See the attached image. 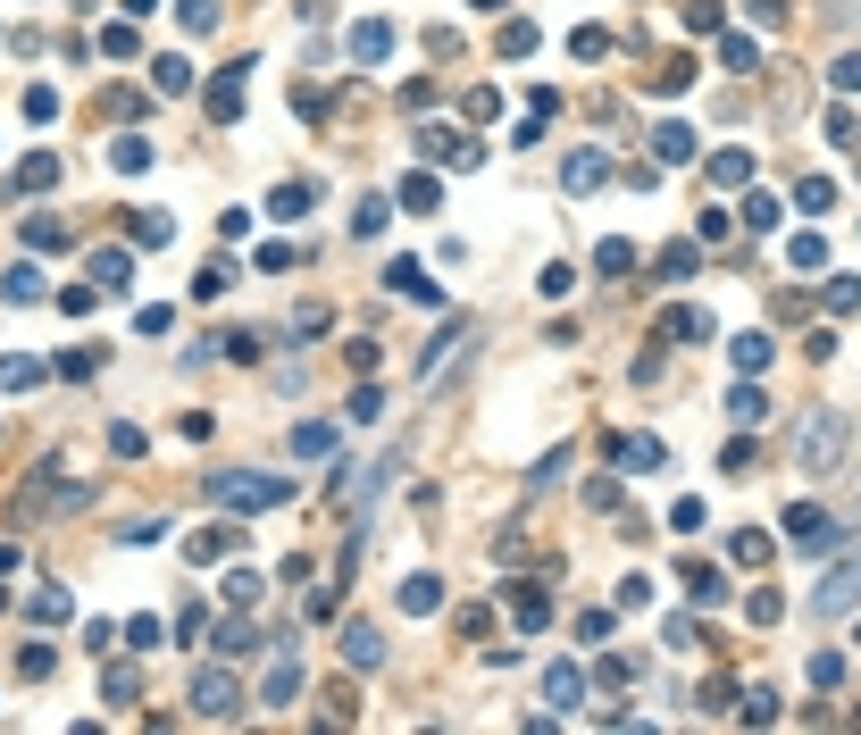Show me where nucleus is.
<instances>
[{"label": "nucleus", "instance_id": "f257e3e1", "mask_svg": "<svg viewBox=\"0 0 861 735\" xmlns=\"http://www.w3.org/2000/svg\"><path fill=\"white\" fill-rule=\"evenodd\" d=\"M845 452H853V418L845 410H803V426H795L803 477H845Z\"/></svg>", "mask_w": 861, "mask_h": 735}, {"label": "nucleus", "instance_id": "f03ea898", "mask_svg": "<svg viewBox=\"0 0 861 735\" xmlns=\"http://www.w3.org/2000/svg\"><path fill=\"white\" fill-rule=\"evenodd\" d=\"M76 502H92V485L84 477H67V460H42L26 485H17V502H9V518H42V510H76Z\"/></svg>", "mask_w": 861, "mask_h": 735}, {"label": "nucleus", "instance_id": "7ed1b4c3", "mask_svg": "<svg viewBox=\"0 0 861 735\" xmlns=\"http://www.w3.org/2000/svg\"><path fill=\"white\" fill-rule=\"evenodd\" d=\"M853 602H861V552H853V560H836L828 577L811 585V602H803V610H811V619H845Z\"/></svg>", "mask_w": 861, "mask_h": 735}, {"label": "nucleus", "instance_id": "20e7f679", "mask_svg": "<svg viewBox=\"0 0 861 735\" xmlns=\"http://www.w3.org/2000/svg\"><path fill=\"white\" fill-rule=\"evenodd\" d=\"M209 493H218L226 510H276V502H285L293 485H285V477H251V468H235V477H218Z\"/></svg>", "mask_w": 861, "mask_h": 735}, {"label": "nucleus", "instance_id": "39448f33", "mask_svg": "<svg viewBox=\"0 0 861 735\" xmlns=\"http://www.w3.org/2000/svg\"><path fill=\"white\" fill-rule=\"evenodd\" d=\"M193 710H201V719H235V710H243V685L226 677V669H193Z\"/></svg>", "mask_w": 861, "mask_h": 735}, {"label": "nucleus", "instance_id": "423d86ee", "mask_svg": "<svg viewBox=\"0 0 861 735\" xmlns=\"http://www.w3.org/2000/svg\"><path fill=\"white\" fill-rule=\"evenodd\" d=\"M786 535H795V552H811V560H828V552H836V518H828V510H811V502L786 510Z\"/></svg>", "mask_w": 861, "mask_h": 735}, {"label": "nucleus", "instance_id": "0eeeda50", "mask_svg": "<svg viewBox=\"0 0 861 735\" xmlns=\"http://www.w3.org/2000/svg\"><path fill=\"white\" fill-rule=\"evenodd\" d=\"M235 543H243V527H226V518H218V527H193V535H184V560H193V568H218Z\"/></svg>", "mask_w": 861, "mask_h": 735}, {"label": "nucleus", "instance_id": "6e6552de", "mask_svg": "<svg viewBox=\"0 0 861 735\" xmlns=\"http://www.w3.org/2000/svg\"><path fill=\"white\" fill-rule=\"evenodd\" d=\"M385 293H410V301H427V310H435V301H444V284L418 268V259H393V268H385Z\"/></svg>", "mask_w": 861, "mask_h": 735}, {"label": "nucleus", "instance_id": "1a4fd4ad", "mask_svg": "<svg viewBox=\"0 0 861 735\" xmlns=\"http://www.w3.org/2000/svg\"><path fill=\"white\" fill-rule=\"evenodd\" d=\"M561 184H569V193H594V184H611V151H594V142H586V151H569Z\"/></svg>", "mask_w": 861, "mask_h": 735}, {"label": "nucleus", "instance_id": "9d476101", "mask_svg": "<svg viewBox=\"0 0 861 735\" xmlns=\"http://www.w3.org/2000/svg\"><path fill=\"white\" fill-rule=\"evenodd\" d=\"M343 660H352V669H385V627L352 619V627H343Z\"/></svg>", "mask_w": 861, "mask_h": 735}, {"label": "nucleus", "instance_id": "9b49d317", "mask_svg": "<svg viewBox=\"0 0 861 735\" xmlns=\"http://www.w3.org/2000/svg\"><path fill=\"white\" fill-rule=\"evenodd\" d=\"M544 694H552V710H577V702H586V669H577V660H552Z\"/></svg>", "mask_w": 861, "mask_h": 735}, {"label": "nucleus", "instance_id": "f8f14e48", "mask_svg": "<svg viewBox=\"0 0 861 735\" xmlns=\"http://www.w3.org/2000/svg\"><path fill=\"white\" fill-rule=\"evenodd\" d=\"M435 602H444V577H427V568H418V577H402V619H427Z\"/></svg>", "mask_w": 861, "mask_h": 735}, {"label": "nucleus", "instance_id": "ddd939ff", "mask_svg": "<svg viewBox=\"0 0 861 735\" xmlns=\"http://www.w3.org/2000/svg\"><path fill=\"white\" fill-rule=\"evenodd\" d=\"M393 51V26H385V17H360V26H352V59H368V67H377Z\"/></svg>", "mask_w": 861, "mask_h": 735}, {"label": "nucleus", "instance_id": "4468645a", "mask_svg": "<svg viewBox=\"0 0 861 735\" xmlns=\"http://www.w3.org/2000/svg\"><path fill=\"white\" fill-rule=\"evenodd\" d=\"M243 76H251V67H226V76L209 84V117H218V126H226V117L243 109Z\"/></svg>", "mask_w": 861, "mask_h": 735}, {"label": "nucleus", "instance_id": "2eb2a0df", "mask_svg": "<svg viewBox=\"0 0 861 735\" xmlns=\"http://www.w3.org/2000/svg\"><path fill=\"white\" fill-rule=\"evenodd\" d=\"M669 335H678V343H703V335H711V318H703V310H669V318L653 326V343H669Z\"/></svg>", "mask_w": 861, "mask_h": 735}, {"label": "nucleus", "instance_id": "dca6fc26", "mask_svg": "<svg viewBox=\"0 0 861 735\" xmlns=\"http://www.w3.org/2000/svg\"><path fill=\"white\" fill-rule=\"evenodd\" d=\"M728 560L736 568H770V535H761V527H736L728 535Z\"/></svg>", "mask_w": 861, "mask_h": 735}, {"label": "nucleus", "instance_id": "f3484780", "mask_svg": "<svg viewBox=\"0 0 861 735\" xmlns=\"http://www.w3.org/2000/svg\"><path fill=\"white\" fill-rule=\"evenodd\" d=\"M653 159H661V168H686V159H694V126H661L653 134Z\"/></svg>", "mask_w": 861, "mask_h": 735}, {"label": "nucleus", "instance_id": "a211bd4d", "mask_svg": "<svg viewBox=\"0 0 861 735\" xmlns=\"http://www.w3.org/2000/svg\"><path fill=\"white\" fill-rule=\"evenodd\" d=\"M293 452H301V460H327V452H343V443H335L327 418H310V426H293Z\"/></svg>", "mask_w": 861, "mask_h": 735}, {"label": "nucleus", "instance_id": "6ab92c4d", "mask_svg": "<svg viewBox=\"0 0 861 735\" xmlns=\"http://www.w3.org/2000/svg\"><path fill=\"white\" fill-rule=\"evenodd\" d=\"M92 284H101V293H126V284H134V259L126 251H101V259H92Z\"/></svg>", "mask_w": 861, "mask_h": 735}, {"label": "nucleus", "instance_id": "aec40b11", "mask_svg": "<svg viewBox=\"0 0 861 735\" xmlns=\"http://www.w3.org/2000/svg\"><path fill=\"white\" fill-rule=\"evenodd\" d=\"M510 610H519V627L535 635V627H552V602H544V585H519V594H510Z\"/></svg>", "mask_w": 861, "mask_h": 735}, {"label": "nucleus", "instance_id": "412c9836", "mask_svg": "<svg viewBox=\"0 0 861 735\" xmlns=\"http://www.w3.org/2000/svg\"><path fill=\"white\" fill-rule=\"evenodd\" d=\"M653 276H661V284H686V276H694V243H661Z\"/></svg>", "mask_w": 861, "mask_h": 735}, {"label": "nucleus", "instance_id": "4be33fe9", "mask_svg": "<svg viewBox=\"0 0 861 735\" xmlns=\"http://www.w3.org/2000/svg\"><path fill=\"white\" fill-rule=\"evenodd\" d=\"M42 184H59V159H51V151H34L26 168H17V184H9V193H42Z\"/></svg>", "mask_w": 861, "mask_h": 735}, {"label": "nucleus", "instance_id": "5701e85b", "mask_svg": "<svg viewBox=\"0 0 861 735\" xmlns=\"http://www.w3.org/2000/svg\"><path fill=\"white\" fill-rule=\"evenodd\" d=\"M26 619H34V627H67V619H76V602H67L59 585H51V594H34V610H26Z\"/></svg>", "mask_w": 861, "mask_h": 735}, {"label": "nucleus", "instance_id": "b1692460", "mask_svg": "<svg viewBox=\"0 0 861 735\" xmlns=\"http://www.w3.org/2000/svg\"><path fill=\"white\" fill-rule=\"evenodd\" d=\"M728 418H736V426H761V418H770V401H761V385H736V393H728Z\"/></svg>", "mask_w": 861, "mask_h": 735}, {"label": "nucleus", "instance_id": "393cba45", "mask_svg": "<svg viewBox=\"0 0 861 735\" xmlns=\"http://www.w3.org/2000/svg\"><path fill=\"white\" fill-rule=\"evenodd\" d=\"M176 26L184 34H218V0H176Z\"/></svg>", "mask_w": 861, "mask_h": 735}, {"label": "nucleus", "instance_id": "a878e982", "mask_svg": "<svg viewBox=\"0 0 861 735\" xmlns=\"http://www.w3.org/2000/svg\"><path fill=\"white\" fill-rule=\"evenodd\" d=\"M0 293H9V301H42V268H34V259H17V268H9V284H0Z\"/></svg>", "mask_w": 861, "mask_h": 735}, {"label": "nucleus", "instance_id": "bb28decb", "mask_svg": "<svg viewBox=\"0 0 861 735\" xmlns=\"http://www.w3.org/2000/svg\"><path fill=\"white\" fill-rule=\"evenodd\" d=\"M260 694H268V702H293V694H301V669H293V660H276V669L260 677Z\"/></svg>", "mask_w": 861, "mask_h": 735}, {"label": "nucleus", "instance_id": "cd10ccee", "mask_svg": "<svg viewBox=\"0 0 861 735\" xmlns=\"http://www.w3.org/2000/svg\"><path fill=\"white\" fill-rule=\"evenodd\" d=\"M109 168H126V176H143V168H151V142H143V134H126V142H118V151H109Z\"/></svg>", "mask_w": 861, "mask_h": 735}, {"label": "nucleus", "instance_id": "c85d7f7f", "mask_svg": "<svg viewBox=\"0 0 861 735\" xmlns=\"http://www.w3.org/2000/svg\"><path fill=\"white\" fill-rule=\"evenodd\" d=\"M301 209H310V184H276L268 193V218H301Z\"/></svg>", "mask_w": 861, "mask_h": 735}, {"label": "nucleus", "instance_id": "c756f323", "mask_svg": "<svg viewBox=\"0 0 861 735\" xmlns=\"http://www.w3.org/2000/svg\"><path fill=\"white\" fill-rule=\"evenodd\" d=\"M786 259H795V268H811V276H820V268H828V243H820V234H795V243H786Z\"/></svg>", "mask_w": 861, "mask_h": 735}, {"label": "nucleus", "instance_id": "7c9ffc66", "mask_svg": "<svg viewBox=\"0 0 861 735\" xmlns=\"http://www.w3.org/2000/svg\"><path fill=\"white\" fill-rule=\"evenodd\" d=\"M719 59H728L736 76H753V67H761V51H753V42H744V34H719Z\"/></svg>", "mask_w": 861, "mask_h": 735}, {"label": "nucleus", "instance_id": "2f4dec72", "mask_svg": "<svg viewBox=\"0 0 861 735\" xmlns=\"http://www.w3.org/2000/svg\"><path fill=\"white\" fill-rule=\"evenodd\" d=\"M728 351H736V368H744V376H753V368H770V335H736Z\"/></svg>", "mask_w": 861, "mask_h": 735}, {"label": "nucleus", "instance_id": "473e14b6", "mask_svg": "<svg viewBox=\"0 0 861 735\" xmlns=\"http://www.w3.org/2000/svg\"><path fill=\"white\" fill-rule=\"evenodd\" d=\"M101 694H109V702H143V669H109Z\"/></svg>", "mask_w": 861, "mask_h": 735}, {"label": "nucleus", "instance_id": "72a5a7b5", "mask_svg": "<svg viewBox=\"0 0 861 735\" xmlns=\"http://www.w3.org/2000/svg\"><path fill=\"white\" fill-rule=\"evenodd\" d=\"M494 51H502V59H527V51H535V26H527V17H510V26H502V42H494Z\"/></svg>", "mask_w": 861, "mask_h": 735}, {"label": "nucleus", "instance_id": "f704fd0d", "mask_svg": "<svg viewBox=\"0 0 861 735\" xmlns=\"http://www.w3.org/2000/svg\"><path fill=\"white\" fill-rule=\"evenodd\" d=\"M569 51L594 67V59H611V34H602V26H577V34H569Z\"/></svg>", "mask_w": 861, "mask_h": 735}, {"label": "nucleus", "instance_id": "c9c22d12", "mask_svg": "<svg viewBox=\"0 0 861 735\" xmlns=\"http://www.w3.org/2000/svg\"><path fill=\"white\" fill-rule=\"evenodd\" d=\"M26 243H34V251H59V243H67V226L51 218V209H42V218H26Z\"/></svg>", "mask_w": 861, "mask_h": 735}, {"label": "nucleus", "instance_id": "e433bc0d", "mask_svg": "<svg viewBox=\"0 0 861 735\" xmlns=\"http://www.w3.org/2000/svg\"><path fill=\"white\" fill-rule=\"evenodd\" d=\"M251 644H260V627H251V619H218V652H251Z\"/></svg>", "mask_w": 861, "mask_h": 735}, {"label": "nucleus", "instance_id": "4c0bfd02", "mask_svg": "<svg viewBox=\"0 0 861 735\" xmlns=\"http://www.w3.org/2000/svg\"><path fill=\"white\" fill-rule=\"evenodd\" d=\"M694 84V59L678 51V59H661V76H653V92H686Z\"/></svg>", "mask_w": 861, "mask_h": 735}, {"label": "nucleus", "instance_id": "58836bf2", "mask_svg": "<svg viewBox=\"0 0 861 735\" xmlns=\"http://www.w3.org/2000/svg\"><path fill=\"white\" fill-rule=\"evenodd\" d=\"M686 585H694V602H728V577H719V568H686Z\"/></svg>", "mask_w": 861, "mask_h": 735}, {"label": "nucleus", "instance_id": "ea45409f", "mask_svg": "<svg viewBox=\"0 0 861 735\" xmlns=\"http://www.w3.org/2000/svg\"><path fill=\"white\" fill-rule=\"evenodd\" d=\"M335 602H343V585H318L310 602H301V619H318V627H335Z\"/></svg>", "mask_w": 861, "mask_h": 735}, {"label": "nucleus", "instance_id": "a19ab883", "mask_svg": "<svg viewBox=\"0 0 861 735\" xmlns=\"http://www.w3.org/2000/svg\"><path fill=\"white\" fill-rule=\"evenodd\" d=\"M744 619H753V627H778V619H786V602L770 594V585H761V594H753V602H744Z\"/></svg>", "mask_w": 861, "mask_h": 735}, {"label": "nucleus", "instance_id": "79ce46f5", "mask_svg": "<svg viewBox=\"0 0 861 735\" xmlns=\"http://www.w3.org/2000/svg\"><path fill=\"white\" fill-rule=\"evenodd\" d=\"M226 284H235V268H226V259H209V268L193 276V301H209V293H226Z\"/></svg>", "mask_w": 861, "mask_h": 735}, {"label": "nucleus", "instance_id": "37998d69", "mask_svg": "<svg viewBox=\"0 0 861 735\" xmlns=\"http://www.w3.org/2000/svg\"><path fill=\"white\" fill-rule=\"evenodd\" d=\"M0 385H9V393H26V385H42V360H0Z\"/></svg>", "mask_w": 861, "mask_h": 735}, {"label": "nucleus", "instance_id": "c03bdc74", "mask_svg": "<svg viewBox=\"0 0 861 735\" xmlns=\"http://www.w3.org/2000/svg\"><path fill=\"white\" fill-rule=\"evenodd\" d=\"M811 685H820V694H836V685H845V660H836V652H820V660H811V669H803Z\"/></svg>", "mask_w": 861, "mask_h": 735}, {"label": "nucleus", "instance_id": "a18cd8bd", "mask_svg": "<svg viewBox=\"0 0 861 735\" xmlns=\"http://www.w3.org/2000/svg\"><path fill=\"white\" fill-rule=\"evenodd\" d=\"M744 176H753V159H744V151H719L711 159V184H744Z\"/></svg>", "mask_w": 861, "mask_h": 735}, {"label": "nucleus", "instance_id": "49530a36", "mask_svg": "<svg viewBox=\"0 0 861 735\" xmlns=\"http://www.w3.org/2000/svg\"><path fill=\"white\" fill-rule=\"evenodd\" d=\"M686 34H719V0H686Z\"/></svg>", "mask_w": 861, "mask_h": 735}, {"label": "nucleus", "instance_id": "de8ad7c7", "mask_svg": "<svg viewBox=\"0 0 861 735\" xmlns=\"http://www.w3.org/2000/svg\"><path fill=\"white\" fill-rule=\"evenodd\" d=\"M744 226L770 234V226H778V201H770V193H753V201H744Z\"/></svg>", "mask_w": 861, "mask_h": 735}, {"label": "nucleus", "instance_id": "09e8293b", "mask_svg": "<svg viewBox=\"0 0 861 735\" xmlns=\"http://www.w3.org/2000/svg\"><path fill=\"white\" fill-rule=\"evenodd\" d=\"M26 117H34V126H51V117H59V92L34 84V92H26Z\"/></svg>", "mask_w": 861, "mask_h": 735}, {"label": "nucleus", "instance_id": "8fccbe9b", "mask_svg": "<svg viewBox=\"0 0 861 735\" xmlns=\"http://www.w3.org/2000/svg\"><path fill=\"white\" fill-rule=\"evenodd\" d=\"M168 234H176V226L159 218V209H151V218H134V243H143V251H159V243H168Z\"/></svg>", "mask_w": 861, "mask_h": 735}, {"label": "nucleus", "instance_id": "3c124183", "mask_svg": "<svg viewBox=\"0 0 861 735\" xmlns=\"http://www.w3.org/2000/svg\"><path fill=\"white\" fill-rule=\"evenodd\" d=\"M594 268H602V276H627V268H636V251H627V243H602Z\"/></svg>", "mask_w": 861, "mask_h": 735}, {"label": "nucleus", "instance_id": "603ef678", "mask_svg": "<svg viewBox=\"0 0 861 735\" xmlns=\"http://www.w3.org/2000/svg\"><path fill=\"white\" fill-rule=\"evenodd\" d=\"M402 201L418 209V218H427V209H435V176H410V184H402Z\"/></svg>", "mask_w": 861, "mask_h": 735}, {"label": "nucleus", "instance_id": "864d4df0", "mask_svg": "<svg viewBox=\"0 0 861 735\" xmlns=\"http://www.w3.org/2000/svg\"><path fill=\"white\" fill-rule=\"evenodd\" d=\"M151 84H159V92H184L193 76H184V59H159V67H151Z\"/></svg>", "mask_w": 861, "mask_h": 735}, {"label": "nucleus", "instance_id": "5fc2aeb1", "mask_svg": "<svg viewBox=\"0 0 861 735\" xmlns=\"http://www.w3.org/2000/svg\"><path fill=\"white\" fill-rule=\"evenodd\" d=\"M352 226H360V234H385V201H377V193H368V201L352 209Z\"/></svg>", "mask_w": 861, "mask_h": 735}, {"label": "nucleus", "instance_id": "6e6d98bb", "mask_svg": "<svg viewBox=\"0 0 861 735\" xmlns=\"http://www.w3.org/2000/svg\"><path fill=\"white\" fill-rule=\"evenodd\" d=\"M352 418H360V426H368V418H385V393H377V385H360V393H352Z\"/></svg>", "mask_w": 861, "mask_h": 735}, {"label": "nucleus", "instance_id": "4d7b16f0", "mask_svg": "<svg viewBox=\"0 0 861 735\" xmlns=\"http://www.w3.org/2000/svg\"><path fill=\"white\" fill-rule=\"evenodd\" d=\"M828 84H836V92H861V51H853V59H836V76H828Z\"/></svg>", "mask_w": 861, "mask_h": 735}, {"label": "nucleus", "instance_id": "13d9d810", "mask_svg": "<svg viewBox=\"0 0 861 735\" xmlns=\"http://www.w3.org/2000/svg\"><path fill=\"white\" fill-rule=\"evenodd\" d=\"M753 17L761 26H786V0H753Z\"/></svg>", "mask_w": 861, "mask_h": 735}]
</instances>
